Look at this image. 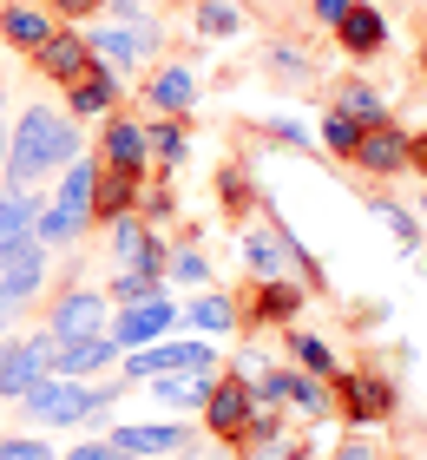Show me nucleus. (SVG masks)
<instances>
[{"mask_svg":"<svg viewBox=\"0 0 427 460\" xmlns=\"http://www.w3.org/2000/svg\"><path fill=\"white\" fill-rule=\"evenodd\" d=\"M79 152H85L79 119L59 112V106H47V99H33V106H20V119L7 125V172H0V184L33 191V184L59 178Z\"/></svg>","mask_w":427,"mask_h":460,"instance_id":"obj_1","label":"nucleus"},{"mask_svg":"<svg viewBox=\"0 0 427 460\" xmlns=\"http://www.w3.org/2000/svg\"><path fill=\"white\" fill-rule=\"evenodd\" d=\"M119 402V388L112 382H79V375H40V382L20 394V414L40 428V434H53V428H93L105 421V408Z\"/></svg>","mask_w":427,"mask_h":460,"instance_id":"obj_2","label":"nucleus"},{"mask_svg":"<svg viewBox=\"0 0 427 460\" xmlns=\"http://www.w3.org/2000/svg\"><path fill=\"white\" fill-rule=\"evenodd\" d=\"M93 184H99V158L93 152H79L67 172H59V184L47 198H40V217H33V237L47 243V250H73L85 230H93Z\"/></svg>","mask_w":427,"mask_h":460,"instance_id":"obj_3","label":"nucleus"},{"mask_svg":"<svg viewBox=\"0 0 427 460\" xmlns=\"http://www.w3.org/2000/svg\"><path fill=\"white\" fill-rule=\"evenodd\" d=\"M85 40H93V53L105 59V66L132 73V66H152V59H158L165 27H158V13H152V20H99Z\"/></svg>","mask_w":427,"mask_h":460,"instance_id":"obj_4","label":"nucleus"},{"mask_svg":"<svg viewBox=\"0 0 427 460\" xmlns=\"http://www.w3.org/2000/svg\"><path fill=\"white\" fill-rule=\"evenodd\" d=\"M125 382H152V375H178V368H218V349H210V336H184V342H145V349H125L119 355Z\"/></svg>","mask_w":427,"mask_h":460,"instance_id":"obj_5","label":"nucleus"},{"mask_svg":"<svg viewBox=\"0 0 427 460\" xmlns=\"http://www.w3.org/2000/svg\"><path fill=\"white\" fill-rule=\"evenodd\" d=\"M105 323H112V296H105V289H85V283H73L67 296H53V309H47V336L53 342L99 336Z\"/></svg>","mask_w":427,"mask_h":460,"instance_id":"obj_6","label":"nucleus"},{"mask_svg":"<svg viewBox=\"0 0 427 460\" xmlns=\"http://www.w3.org/2000/svg\"><path fill=\"white\" fill-rule=\"evenodd\" d=\"M171 329H178V303L158 289V296H145V303H119L112 323H105V336H112L119 349H145V342L171 336Z\"/></svg>","mask_w":427,"mask_h":460,"instance_id":"obj_7","label":"nucleus"},{"mask_svg":"<svg viewBox=\"0 0 427 460\" xmlns=\"http://www.w3.org/2000/svg\"><path fill=\"white\" fill-rule=\"evenodd\" d=\"M270 402H289V408H303L309 421H323V414L335 408V394L323 375H303V368H263L256 375V408H270Z\"/></svg>","mask_w":427,"mask_h":460,"instance_id":"obj_8","label":"nucleus"},{"mask_svg":"<svg viewBox=\"0 0 427 460\" xmlns=\"http://www.w3.org/2000/svg\"><path fill=\"white\" fill-rule=\"evenodd\" d=\"M244 270L250 277H283V270H309L316 277V263H309V243H296L289 230H244Z\"/></svg>","mask_w":427,"mask_h":460,"instance_id":"obj_9","label":"nucleus"},{"mask_svg":"<svg viewBox=\"0 0 427 460\" xmlns=\"http://www.w3.org/2000/svg\"><path fill=\"white\" fill-rule=\"evenodd\" d=\"M250 414H256V382H244V375H218V382H210V402H204V428L224 434V441H244Z\"/></svg>","mask_w":427,"mask_h":460,"instance_id":"obj_10","label":"nucleus"},{"mask_svg":"<svg viewBox=\"0 0 427 460\" xmlns=\"http://www.w3.org/2000/svg\"><path fill=\"white\" fill-rule=\"evenodd\" d=\"M119 342L105 336H73V342H47V375H79V382H99L105 368H119Z\"/></svg>","mask_w":427,"mask_h":460,"instance_id":"obj_11","label":"nucleus"},{"mask_svg":"<svg viewBox=\"0 0 427 460\" xmlns=\"http://www.w3.org/2000/svg\"><path fill=\"white\" fill-rule=\"evenodd\" d=\"M33 217H40V191H13V184H0V270L20 263L27 250H47L33 237Z\"/></svg>","mask_w":427,"mask_h":460,"instance_id":"obj_12","label":"nucleus"},{"mask_svg":"<svg viewBox=\"0 0 427 460\" xmlns=\"http://www.w3.org/2000/svg\"><path fill=\"white\" fill-rule=\"evenodd\" d=\"M33 66H40V79H47V86H73V79L93 73V40H85L79 27H53L47 47L33 53Z\"/></svg>","mask_w":427,"mask_h":460,"instance_id":"obj_13","label":"nucleus"},{"mask_svg":"<svg viewBox=\"0 0 427 460\" xmlns=\"http://www.w3.org/2000/svg\"><path fill=\"white\" fill-rule=\"evenodd\" d=\"M47 329H33V336H20V342H7L0 336V402H20L40 375H47Z\"/></svg>","mask_w":427,"mask_h":460,"instance_id":"obj_14","label":"nucleus"},{"mask_svg":"<svg viewBox=\"0 0 427 460\" xmlns=\"http://www.w3.org/2000/svg\"><path fill=\"white\" fill-rule=\"evenodd\" d=\"M355 164H361L369 178H395V172H408V164H414V138L401 132L395 119H381V125H369V132H361Z\"/></svg>","mask_w":427,"mask_h":460,"instance_id":"obj_15","label":"nucleus"},{"mask_svg":"<svg viewBox=\"0 0 427 460\" xmlns=\"http://www.w3.org/2000/svg\"><path fill=\"white\" fill-rule=\"evenodd\" d=\"M99 164H112V172H145V164H152L145 125H138V119L105 112V119H99Z\"/></svg>","mask_w":427,"mask_h":460,"instance_id":"obj_16","label":"nucleus"},{"mask_svg":"<svg viewBox=\"0 0 427 460\" xmlns=\"http://www.w3.org/2000/svg\"><path fill=\"white\" fill-rule=\"evenodd\" d=\"M67 112H73V119H105V112H119V66H105V59L93 53V73L67 86Z\"/></svg>","mask_w":427,"mask_h":460,"instance_id":"obj_17","label":"nucleus"},{"mask_svg":"<svg viewBox=\"0 0 427 460\" xmlns=\"http://www.w3.org/2000/svg\"><path fill=\"white\" fill-rule=\"evenodd\" d=\"M47 257H53V250H27L20 263L0 270V323H13L20 309L40 296V283H47Z\"/></svg>","mask_w":427,"mask_h":460,"instance_id":"obj_18","label":"nucleus"},{"mask_svg":"<svg viewBox=\"0 0 427 460\" xmlns=\"http://www.w3.org/2000/svg\"><path fill=\"white\" fill-rule=\"evenodd\" d=\"M112 441L132 460H145V454H191V428L184 421H125V428H112Z\"/></svg>","mask_w":427,"mask_h":460,"instance_id":"obj_19","label":"nucleus"},{"mask_svg":"<svg viewBox=\"0 0 427 460\" xmlns=\"http://www.w3.org/2000/svg\"><path fill=\"white\" fill-rule=\"evenodd\" d=\"M329 33H335L349 53H361V59H369V53H381V47H388V13H381L375 0H355V7L342 13Z\"/></svg>","mask_w":427,"mask_h":460,"instance_id":"obj_20","label":"nucleus"},{"mask_svg":"<svg viewBox=\"0 0 427 460\" xmlns=\"http://www.w3.org/2000/svg\"><path fill=\"white\" fill-rule=\"evenodd\" d=\"M342 402H349L355 428L388 421V414H395V382H381V375H342Z\"/></svg>","mask_w":427,"mask_h":460,"instance_id":"obj_21","label":"nucleus"},{"mask_svg":"<svg viewBox=\"0 0 427 460\" xmlns=\"http://www.w3.org/2000/svg\"><path fill=\"white\" fill-rule=\"evenodd\" d=\"M210 382H218V368H178V375H152V402L165 408H204L210 402Z\"/></svg>","mask_w":427,"mask_h":460,"instance_id":"obj_22","label":"nucleus"},{"mask_svg":"<svg viewBox=\"0 0 427 460\" xmlns=\"http://www.w3.org/2000/svg\"><path fill=\"white\" fill-rule=\"evenodd\" d=\"M145 99H152V112L184 119L191 106H198V73H191V66H158L152 86H145Z\"/></svg>","mask_w":427,"mask_h":460,"instance_id":"obj_23","label":"nucleus"},{"mask_svg":"<svg viewBox=\"0 0 427 460\" xmlns=\"http://www.w3.org/2000/svg\"><path fill=\"white\" fill-rule=\"evenodd\" d=\"M47 33H53V13H47V7H27V0L0 7V40H7V47L40 53V47H47Z\"/></svg>","mask_w":427,"mask_h":460,"instance_id":"obj_24","label":"nucleus"},{"mask_svg":"<svg viewBox=\"0 0 427 460\" xmlns=\"http://www.w3.org/2000/svg\"><path fill=\"white\" fill-rule=\"evenodd\" d=\"M138 178L145 172H112V164H99V184H93V217H119V211H138Z\"/></svg>","mask_w":427,"mask_h":460,"instance_id":"obj_25","label":"nucleus"},{"mask_svg":"<svg viewBox=\"0 0 427 460\" xmlns=\"http://www.w3.org/2000/svg\"><path fill=\"white\" fill-rule=\"evenodd\" d=\"M105 237H112V243H105V250H112V263L132 270L138 250H145V237H152V224H145L138 211H119V217H105Z\"/></svg>","mask_w":427,"mask_h":460,"instance_id":"obj_26","label":"nucleus"},{"mask_svg":"<svg viewBox=\"0 0 427 460\" xmlns=\"http://www.w3.org/2000/svg\"><path fill=\"white\" fill-rule=\"evenodd\" d=\"M178 316L198 329V336H230V329H237V309H230V296H210V289H204V296H191Z\"/></svg>","mask_w":427,"mask_h":460,"instance_id":"obj_27","label":"nucleus"},{"mask_svg":"<svg viewBox=\"0 0 427 460\" xmlns=\"http://www.w3.org/2000/svg\"><path fill=\"white\" fill-rule=\"evenodd\" d=\"M184 138H191V132H184V119H171V112H158L152 125H145V145H152V158L165 164V172H171V164H184V152H191Z\"/></svg>","mask_w":427,"mask_h":460,"instance_id":"obj_28","label":"nucleus"},{"mask_svg":"<svg viewBox=\"0 0 427 460\" xmlns=\"http://www.w3.org/2000/svg\"><path fill=\"white\" fill-rule=\"evenodd\" d=\"M191 27H198V40H237L244 33V13L230 7V0H198Z\"/></svg>","mask_w":427,"mask_h":460,"instance_id":"obj_29","label":"nucleus"},{"mask_svg":"<svg viewBox=\"0 0 427 460\" xmlns=\"http://www.w3.org/2000/svg\"><path fill=\"white\" fill-rule=\"evenodd\" d=\"M289 362L303 375H323V382H329V375H335V349L316 336V329H296V336H289Z\"/></svg>","mask_w":427,"mask_h":460,"instance_id":"obj_30","label":"nucleus"},{"mask_svg":"<svg viewBox=\"0 0 427 460\" xmlns=\"http://www.w3.org/2000/svg\"><path fill=\"white\" fill-rule=\"evenodd\" d=\"M335 112H349L361 132L388 119V106H381V93H375V86H342V93H335Z\"/></svg>","mask_w":427,"mask_h":460,"instance_id":"obj_31","label":"nucleus"},{"mask_svg":"<svg viewBox=\"0 0 427 460\" xmlns=\"http://www.w3.org/2000/svg\"><path fill=\"white\" fill-rule=\"evenodd\" d=\"M165 277H171V283L204 289V283H210V257H204L198 243H178V250H171V263H165Z\"/></svg>","mask_w":427,"mask_h":460,"instance_id":"obj_32","label":"nucleus"},{"mask_svg":"<svg viewBox=\"0 0 427 460\" xmlns=\"http://www.w3.org/2000/svg\"><path fill=\"white\" fill-rule=\"evenodd\" d=\"M316 138H323V152H335V158H355L361 125H355L349 112H335V106H329V119H323V132H316Z\"/></svg>","mask_w":427,"mask_h":460,"instance_id":"obj_33","label":"nucleus"},{"mask_svg":"<svg viewBox=\"0 0 427 460\" xmlns=\"http://www.w3.org/2000/svg\"><path fill=\"white\" fill-rule=\"evenodd\" d=\"M296 309H303V289H296V283H283V277H270L263 303H256V316H263V323H289Z\"/></svg>","mask_w":427,"mask_h":460,"instance_id":"obj_34","label":"nucleus"},{"mask_svg":"<svg viewBox=\"0 0 427 460\" xmlns=\"http://www.w3.org/2000/svg\"><path fill=\"white\" fill-rule=\"evenodd\" d=\"M158 289H165V283H158V277H145V270H119V277L105 283V296H112V309H119V303H145V296H158Z\"/></svg>","mask_w":427,"mask_h":460,"instance_id":"obj_35","label":"nucleus"},{"mask_svg":"<svg viewBox=\"0 0 427 460\" xmlns=\"http://www.w3.org/2000/svg\"><path fill=\"white\" fill-rule=\"evenodd\" d=\"M0 460H59L47 434H0Z\"/></svg>","mask_w":427,"mask_h":460,"instance_id":"obj_36","label":"nucleus"},{"mask_svg":"<svg viewBox=\"0 0 427 460\" xmlns=\"http://www.w3.org/2000/svg\"><path fill=\"white\" fill-rule=\"evenodd\" d=\"M369 211H375L381 224H388V230H395L401 243H421V230H414V211H401L395 198H369Z\"/></svg>","mask_w":427,"mask_h":460,"instance_id":"obj_37","label":"nucleus"},{"mask_svg":"<svg viewBox=\"0 0 427 460\" xmlns=\"http://www.w3.org/2000/svg\"><path fill=\"white\" fill-rule=\"evenodd\" d=\"M263 59H270V73H283V79H289V86H309V59L296 53V47H270Z\"/></svg>","mask_w":427,"mask_h":460,"instance_id":"obj_38","label":"nucleus"},{"mask_svg":"<svg viewBox=\"0 0 427 460\" xmlns=\"http://www.w3.org/2000/svg\"><path fill=\"white\" fill-rule=\"evenodd\" d=\"M165 263H171V243H165L158 230H152V237H145V250H138V263H132V270H145V277H158V283H165Z\"/></svg>","mask_w":427,"mask_h":460,"instance_id":"obj_39","label":"nucleus"},{"mask_svg":"<svg viewBox=\"0 0 427 460\" xmlns=\"http://www.w3.org/2000/svg\"><path fill=\"white\" fill-rule=\"evenodd\" d=\"M59 460H132V454H125L119 441H79V447L59 454Z\"/></svg>","mask_w":427,"mask_h":460,"instance_id":"obj_40","label":"nucleus"},{"mask_svg":"<svg viewBox=\"0 0 427 460\" xmlns=\"http://www.w3.org/2000/svg\"><path fill=\"white\" fill-rule=\"evenodd\" d=\"M355 0H309V13H316V27H335L342 13H349Z\"/></svg>","mask_w":427,"mask_h":460,"instance_id":"obj_41","label":"nucleus"},{"mask_svg":"<svg viewBox=\"0 0 427 460\" xmlns=\"http://www.w3.org/2000/svg\"><path fill=\"white\" fill-rule=\"evenodd\" d=\"M270 132L283 138V145H309V125L303 119H270Z\"/></svg>","mask_w":427,"mask_h":460,"instance_id":"obj_42","label":"nucleus"},{"mask_svg":"<svg viewBox=\"0 0 427 460\" xmlns=\"http://www.w3.org/2000/svg\"><path fill=\"white\" fill-rule=\"evenodd\" d=\"M99 13H105V20H152V13H145V0H105Z\"/></svg>","mask_w":427,"mask_h":460,"instance_id":"obj_43","label":"nucleus"},{"mask_svg":"<svg viewBox=\"0 0 427 460\" xmlns=\"http://www.w3.org/2000/svg\"><path fill=\"white\" fill-rule=\"evenodd\" d=\"M224 204H230V211H244V204H250V184H244V172H224Z\"/></svg>","mask_w":427,"mask_h":460,"instance_id":"obj_44","label":"nucleus"},{"mask_svg":"<svg viewBox=\"0 0 427 460\" xmlns=\"http://www.w3.org/2000/svg\"><path fill=\"white\" fill-rule=\"evenodd\" d=\"M47 7H53V13H67V20H85V13H99L105 0H47Z\"/></svg>","mask_w":427,"mask_h":460,"instance_id":"obj_45","label":"nucleus"},{"mask_svg":"<svg viewBox=\"0 0 427 460\" xmlns=\"http://www.w3.org/2000/svg\"><path fill=\"white\" fill-rule=\"evenodd\" d=\"M414 164H421V172H427V132L414 138Z\"/></svg>","mask_w":427,"mask_h":460,"instance_id":"obj_46","label":"nucleus"},{"mask_svg":"<svg viewBox=\"0 0 427 460\" xmlns=\"http://www.w3.org/2000/svg\"><path fill=\"white\" fill-rule=\"evenodd\" d=\"M0 138H7V86H0Z\"/></svg>","mask_w":427,"mask_h":460,"instance_id":"obj_47","label":"nucleus"},{"mask_svg":"<svg viewBox=\"0 0 427 460\" xmlns=\"http://www.w3.org/2000/svg\"><path fill=\"white\" fill-rule=\"evenodd\" d=\"M421 73H427V47H421Z\"/></svg>","mask_w":427,"mask_h":460,"instance_id":"obj_48","label":"nucleus"},{"mask_svg":"<svg viewBox=\"0 0 427 460\" xmlns=\"http://www.w3.org/2000/svg\"><path fill=\"white\" fill-rule=\"evenodd\" d=\"M421 217H427V191H421Z\"/></svg>","mask_w":427,"mask_h":460,"instance_id":"obj_49","label":"nucleus"},{"mask_svg":"<svg viewBox=\"0 0 427 460\" xmlns=\"http://www.w3.org/2000/svg\"><path fill=\"white\" fill-rule=\"evenodd\" d=\"M0 336H7V323H0Z\"/></svg>","mask_w":427,"mask_h":460,"instance_id":"obj_50","label":"nucleus"}]
</instances>
